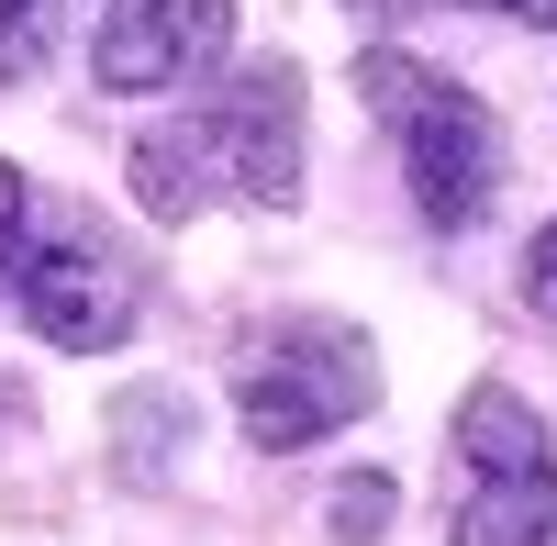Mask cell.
<instances>
[{
	"mask_svg": "<svg viewBox=\"0 0 557 546\" xmlns=\"http://www.w3.org/2000/svg\"><path fill=\"white\" fill-rule=\"evenodd\" d=\"M368 401H380V357H368L357 324H323V312L257 335V357L235 369V424H246V446H268V458L323 446L335 424H357Z\"/></svg>",
	"mask_w": 557,
	"mask_h": 546,
	"instance_id": "4",
	"label": "cell"
},
{
	"mask_svg": "<svg viewBox=\"0 0 557 546\" xmlns=\"http://www.w3.org/2000/svg\"><path fill=\"white\" fill-rule=\"evenodd\" d=\"M457 546H546L557 535V446L524 390L480 380L457 401Z\"/></svg>",
	"mask_w": 557,
	"mask_h": 546,
	"instance_id": "5",
	"label": "cell"
},
{
	"mask_svg": "<svg viewBox=\"0 0 557 546\" xmlns=\"http://www.w3.org/2000/svg\"><path fill=\"white\" fill-rule=\"evenodd\" d=\"M391 513V480H346V502H335V546H368V524Z\"/></svg>",
	"mask_w": 557,
	"mask_h": 546,
	"instance_id": "8",
	"label": "cell"
},
{
	"mask_svg": "<svg viewBox=\"0 0 557 546\" xmlns=\"http://www.w3.org/2000/svg\"><path fill=\"white\" fill-rule=\"evenodd\" d=\"M368 112H380L401 134V178H412V212L435 223V235H457V223H480L491 190H502V123L480 112V89H457L446 67L424 57H368L357 67Z\"/></svg>",
	"mask_w": 557,
	"mask_h": 546,
	"instance_id": "3",
	"label": "cell"
},
{
	"mask_svg": "<svg viewBox=\"0 0 557 546\" xmlns=\"http://www.w3.org/2000/svg\"><path fill=\"white\" fill-rule=\"evenodd\" d=\"M0 413H12V380H0Z\"/></svg>",
	"mask_w": 557,
	"mask_h": 546,
	"instance_id": "11",
	"label": "cell"
},
{
	"mask_svg": "<svg viewBox=\"0 0 557 546\" xmlns=\"http://www.w3.org/2000/svg\"><path fill=\"white\" fill-rule=\"evenodd\" d=\"M45 45H57V0H0V78L45 67Z\"/></svg>",
	"mask_w": 557,
	"mask_h": 546,
	"instance_id": "7",
	"label": "cell"
},
{
	"mask_svg": "<svg viewBox=\"0 0 557 546\" xmlns=\"http://www.w3.org/2000/svg\"><path fill=\"white\" fill-rule=\"evenodd\" d=\"M212 190H246L268 212L301 201V67L257 57L212 112L157 123L146 146H134V201H146L157 223H190Z\"/></svg>",
	"mask_w": 557,
	"mask_h": 546,
	"instance_id": "1",
	"label": "cell"
},
{
	"mask_svg": "<svg viewBox=\"0 0 557 546\" xmlns=\"http://www.w3.org/2000/svg\"><path fill=\"white\" fill-rule=\"evenodd\" d=\"M235 45V0H112L89 78L101 89H190L201 67H223Z\"/></svg>",
	"mask_w": 557,
	"mask_h": 546,
	"instance_id": "6",
	"label": "cell"
},
{
	"mask_svg": "<svg viewBox=\"0 0 557 546\" xmlns=\"http://www.w3.org/2000/svg\"><path fill=\"white\" fill-rule=\"evenodd\" d=\"M368 12H391V0H368ZM480 12H513V23H557V0H480Z\"/></svg>",
	"mask_w": 557,
	"mask_h": 546,
	"instance_id": "10",
	"label": "cell"
},
{
	"mask_svg": "<svg viewBox=\"0 0 557 546\" xmlns=\"http://www.w3.org/2000/svg\"><path fill=\"white\" fill-rule=\"evenodd\" d=\"M0 290H12V312L45 346H67V357H112L134 335V312H146L123 246L89 212L45 201L12 157H0Z\"/></svg>",
	"mask_w": 557,
	"mask_h": 546,
	"instance_id": "2",
	"label": "cell"
},
{
	"mask_svg": "<svg viewBox=\"0 0 557 546\" xmlns=\"http://www.w3.org/2000/svg\"><path fill=\"white\" fill-rule=\"evenodd\" d=\"M524 290H535V312H557V223L524 246Z\"/></svg>",
	"mask_w": 557,
	"mask_h": 546,
	"instance_id": "9",
	"label": "cell"
}]
</instances>
